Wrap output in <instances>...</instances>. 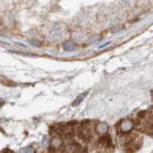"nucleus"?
Listing matches in <instances>:
<instances>
[{
	"mask_svg": "<svg viewBox=\"0 0 153 153\" xmlns=\"http://www.w3.org/2000/svg\"><path fill=\"white\" fill-rule=\"evenodd\" d=\"M119 141H120L122 149H123L125 152H128V153L137 152V150L141 147V144H143L141 135H140L138 132H134V131H132V132H128V134L119 135Z\"/></svg>",
	"mask_w": 153,
	"mask_h": 153,
	"instance_id": "1",
	"label": "nucleus"
},
{
	"mask_svg": "<svg viewBox=\"0 0 153 153\" xmlns=\"http://www.w3.org/2000/svg\"><path fill=\"white\" fill-rule=\"evenodd\" d=\"M89 153H113V143L108 135L98 137L96 140L90 141Z\"/></svg>",
	"mask_w": 153,
	"mask_h": 153,
	"instance_id": "2",
	"label": "nucleus"
},
{
	"mask_svg": "<svg viewBox=\"0 0 153 153\" xmlns=\"http://www.w3.org/2000/svg\"><path fill=\"white\" fill-rule=\"evenodd\" d=\"M137 125L140 131L147 132L149 135H153V107L149 110H144L137 117Z\"/></svg>",
	"mask_w": 153,
	"mask_h": 153,
	"instance_id": "3",
	"label": "nucleus"
},
{
	"mask_svg": "<svg viewBox=\"0 0 153 153\" xmlns=\"http://www.w3.org/2000/svg\"><path fill=\"white\" fill-rule=\"evenodd\" d=\"M135 128V123L131 120V119H123L117 123V134L122 135V134H128V132H132Z\"/></svg>",
	"mask_w": 153,
	"mask_h": 153,
	"instance_id": "4",
	"label": "nucleus"
},
{
	"mask_svg": "<svg viewBox=\"0 0 153 153\" xmlns=\"http://www.w3.org/2000/svg\"><path fill=\"white\" fill-rule=\"evenodd\" d=\"M62 146H63V138L60 137V135H54L53 138H51V150L53 152H56V150H59V149H62Z\"/></svg>",
	"mask_w": 153,
	"mask_h": 153,
	"instance_id": "5",
	"label": "nucleus"
},
{
	"mask_svg": "<svg viewBox=\"0 0 153 153\" xmlns=\"http://www.w3.org/2000/svg\"><path fill=\"white\" fill-rule=\"evenodd\" d=\"M3 153H12V152H9V150H5V152H3Z\"/></svg>",
	"mask_w": 153,
	"mask_h": 153,
	"instance_id": "6",
	"label": "nucleus"
}]
</instances>
